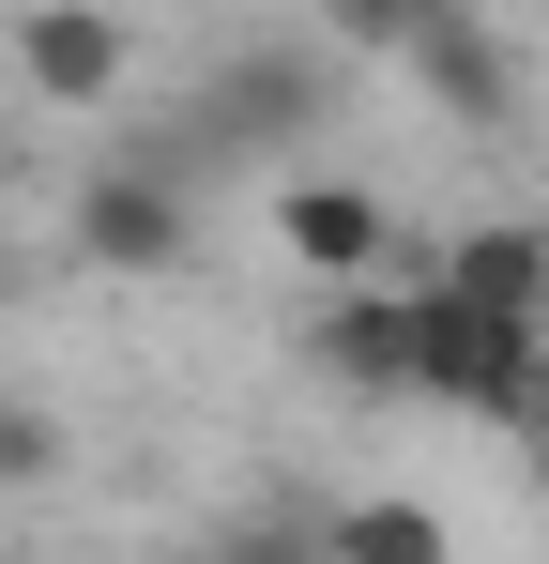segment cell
Masks as SVG:
<instances>
[{
	"label": "cell",
	"instance_id": "cell-1",
	"mask_svg": "<svg viewBox=\"0 0 549 564\" xmlns=\"http://www.w3.org/2000/svg\"><path fill=\"white\" fill-rule=\"evenodd\" d=\"M0 62H15V93L62 107V122H92V107L138 93V31H122L107 0H31V15L0 31Z\"/></svg>",
	"mask_w": 549,
	"mask_h": 564
},
{
	"label": "cell",
	"instance_id": "cell-2",
	"mask_svg": "<svg viewBox=\"0 0 549 564\" xmlns=\"http://www.w3.org/2000/svg\"><path fill=\"white\" fill-rule=\"evenodd\" d=\"M412 336H428V275H412V260L321 290V321H305L321 381H352V397H412Z\"/></svg>",
	"mask_w": 549,
	"mask_h": 564
},
{
	"label": "cell",
	"instance_id": "cell-3",
	"mask_svg": "<svg viewBox=\"0 0 549 564\" xmlns=\"http://www.w3.org/2000/svg\"><path fill=\"white\" fill-rule=\"evenodd\" d=\"M428 275V260H412ZM549 321H488V305H443L428 290V336H412V397H443V412H473V427H504V397H519V367H535Z\"/></svg>",
	"mask_w": 549,
	"mask_h": 564
},
{
	"label": "cell",
	"instance_id": "cell-4",
	"mask_svg": "<svg viewBox=\"0 0 549 564\" xmlns=\"http://www.w3.org/2000/svg\"><path fill=\"white\" fill-rule=\"evenodd\" d=\"M260 214H274V245H290V260H305L321 290L397 275V214H381V184H352V169H290Z\"/></svg>",
	"mask_w": 549,
	"mask_h": 564
},
{
	"label": "cell",
	"instance_id": "cell-5",
	"mask_svg": "<svg viewBox=\"0 0 549 564\" xmlns=\"http://www.w3.org/2000/svg\"><path fill=\"white\" fill-rule=\"evenodd\" d=\"M198 214H183V169H92L77 184V260L92 275H183Z\"/></svg>",
	"mask_w": 549,
	"mask_h": 564
},
{
	"label": "cell",
	"instance_id": "cell-6",
	"mask_svg": "<svg viewBox=\"0 0 549 564\" xmlns=\"http://www.w3.org/2000/svg\"><path fill=\"white\" fill-rule=\"evenodd\" d=\"M443 305H488V321H549V229L535 214H473L443 260H428Z\"/></svg>",
	"mask_w": 549,
	"mask_h": 564
},
{
	"label": "cell",
	"instance_id": "cell-7",
	"mask_svg": "<svg viewBox=\"0 0 549 564\" xmlns=\"http://www.w3.org/2000/svg\"><path fill=\"white\" fill-rule=\"evenodd\" d=\"M321 62L305 46H245V62H214V138H305L321 122Z\"/></svg>",
	"mask_w": 549,
	"mask_h": 564
},
{
	"label": "cell",
	"instance_id": "cell-8",
	"mask_svg": "<svg viewBox=\"0 0 549 564\" xmlns=\"http://www.w3.org/2000/svg\"><path fill=\"white\" fill-rule=\"evenodd\" d=\"M321 564H458V534H443V503L366 488V503H321Z\"/></svg>",
	"mask_w": 549,
	"mask_h": 564
},
{
	"label": "cell",
	"instance_id": "cell-9",
	"mask_svg": "<svg viewBox=\"0 0 549 564\" xmlns=\"http://www.w3.org/2000/svg\"><path fill=\"white\" fill-rule=\"evenodd\" d=\"M397 62H412V77L443 93V122H504V62H488V31H473L458 0H428V31H412Z\"/></svg>",
	"mask_w": 549,
	"mask_h": 564
},
{
	"label": "cell",
	"instance_id": "cell-10",
	"mask_svg": "<svg viewBox=\"0 0 549 564\" xmlns=\"http://www.w3.org/2000/svg\"><path fill=\"white\" fill-rule=\"evenodd\" d=\"M46 473H62V412H46V397H0V503L46 488Z\"/></svg>",
	"mask_w": 549,
	"mask_h": 564
},
{
	"label": "cell",
	"instance_id": "cell-11",
	"mask_svg": "<svg viewBox=\"0 0 549 564\" xmlns=\"http://www.w3.org/2000/svg\"><path fill=\"white\" fill-rule=\"evenodd\" d=\"M321 31H336L352 62H397V46L428 31V0H321Z\"/></svg>",
	"mask_w": 549,
	"mask_h": 564
},
{
	"label": "cell",
	"instance_id": "cell-12",
	"mask_svg": "<svg viewBox=\"0 0 549 564\" xmlns=\"http://www.w3.org/2000/svg\"><path fill=\"white\" fill-rule=\"evenodd\" d=\"M214 564H321V519H245Z\"/></svg>",
	"mask_w": 549,
	"mask_h": 564
},
{
	"label": "cell",
	"instance_id": "cell-13",
	"mask_svg": "<svg viewBox=\"0 0 549 564\" xmlns=\"http://www.w3.org/2000/svg\"><path fill=\"white\" fill-rule=\"evenodd\" d=\"M504 443L549 473V336H535V367H519V397H504Z\"/></svg>",
	"mask_w": 549,
	"mask_h": 564
},
{
	"label": "cell",
	"instance_id": "cell-14",
	"mask_svg": "<svg viewBox=\"0 0 549 564\" xmlns=\"http://www.w3.org/2000/svg\"><path fill=\"white\" fill-rule=\"evenodd\" d=\"M0 245H15V169H0Z\"/></svg>",
	"mask_w": 549,
	"mask_h": 564
},
{
	"label": "cell",
	"instance_id": "cell-15",
	"mask_svg": "<svg viewBox=\"0 0 549 564\" xmlns=\"http://www.w3.org/2000/svg\"><path fill=\"white\" fill-rule=\"evenodd\" d=\"M153 564H214V550H153Z\"/></svg>",
	"mask_w": 549,
	"mask_h": 564
},
{
	"label": "cell",
	"instance_id": "cell-16",
	"mask_svg": "<svg viewBox=\"0 0 549 564\" xmlns=\"http://www.w3.org/2000/svg\"><path fill=\"white\" fill-rule=\"evenodd\" d=\"M535 15H549V0H535Z\"/></svg>",
	"mask_w": 549,
	"mask_h": 564
}]
</instances>
